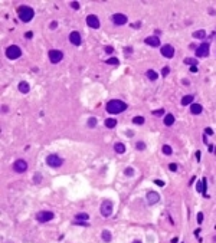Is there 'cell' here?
<instances>
[{"label":"cell","mask_w":216,"mask_h":243,"mask_svg":"<svg viewBox=\"0 0 216 243\" xmlns=\"http://www.w3.org/2000/svg\"><path fill=\"white\" fill-rule=\"evenodd\" d=\"M101 237H102V240L105 243H109L111 242V239H112V236H111V232L109 230H102V233H101Z\"/></svg>","instance_id":"20"},{"label":"cell","mask_w":216,"mask_h":243,"mask_svg":"<svg viewBox=\"0 0 216 243\" xmlns=\"http://www.w3.org/2000/svg\"><path fill=\"white\" fill-rule=\"evenodd\" d=\"M71 6H72V9H75V10H78V9H79V3H78V1H72V3H71Z\"/></svg>","instance_id":"37"},{"label":"cell","mask_w":216,"mask_h":243,"mask_svg":"<svg viewBox=\"0 0 216 243\" xmlns=\"http://www.w3.org/2000/svg\"><path fill=\"white\" fill-rule=\"evenodd\" d=\"M169 72H170V68H169V66H164L162 69V75H163V76H167V75H169Z\"/></svg>","instance_id":"34"},{"label":"cell","mask_w":216,"mask_h":243,"mask_svg":"<svg viewBox=\"0 0 216 243\" xmlns=\"http://www.w3.org/2000/svg\"><path fill=\"white\" fill-rule=\"evenodd\" d=\"M88 219H89V216L87 213H77L75 214V220H78V222H81V220L82 222H87Z\"/></svg>","instance_id":"24"},{"label":"cell","mask_w":216,"mask_h":243,"mask_svg":"<svg viewBox=\"0 0 216 243\" xmlns=\"http://www.w3.org/2000/svg\"><path fill=\"white\" fill-rule=\"evenodd\" d=\"M193 101H195V96L193 95H186V96H183L182 98V105H192L193 104Z\"/></svg>","instance_id":"18"},{"label":"cell","mask_w":216,"mask_h":243,"mask_svg":"<svg viewBox=\"0 0 216 243\" xmlns=\"http://www.w3.org/2000/svg\"><path fill=\"white\" fill-rule=\"evenodd\" d=\"M154 183L157 186H160V187H164V181H162V180H154Z\"/></svg>","instance_id":"39"},{"label":"cell","mask_w":216,"mask_h":243,"mask_svg":"<svg viewBox=\"0 0 216 243\" xmlns=\"http://www.w3.org/2000/svg\"><path fill=\"white\" fill-rule=\"evenodd\" d=\"M177 240H179V239H177V237H175V239H172V243H177Z\"/></svg>","instance_id":"48"},{"label":"cell","mask_w":216,"mask_h":243,"mask_svg":"<svg viewBox=\"0 0 216 243\" xmlns=\"http://www.w3.org/2000/svg\"><path fill=\"white\" fill-rule=\"evenodd\" d=\"M153 115H164V109H156V111H151Z\"/></svg>","instance_id":"36"},{"label":"cell","mask_w":216,"mask_h":243,"mask_svg":"<svg viewBox=\"0 0 216 243\" xmlns=\"http://www.w3.org/2000/svg\"><path fill=\"white\" fill-rule=\"evenodd\" d=\"M46 164L49 167H52V168H58V167H61L64 164V160L59 155H56V154H51V155L46 157Z\"/></svg>","instance_id":"4"},{"label":"cell","mask_w":216,"mask_h":243,"mask_svg":"<svg viewBox=\"0 0 216 243\" xmlns=\"http://www.w3.org/2000/svg\"><path fill=\"white\" fill-rule=\"evenodd\" d=\"M6 56L9 58V59H19L20 56H22V51H20V48L19 46H16V45H12V46H9L7 49H6Z\"/></svg>","instance_id":"3"},{"label":"cell","mask_w":216,"mask_h":243,"mask_svg":"<svg viewBox=\"0 0 216 243\" xmlns=\"http://www.w3.org/2000/svg\"><path fill=\"white\" fill-rule=\"evenodd\" d=\"M202 111H203V108H202V105L200 104H192L190 105V112L193 114V115H199V114H202Z\"/></svg>","instance_id":"16"},{"label":"cell","mask_w":216,"mask_h":243,"mask_svg":"<svg viewBox=\"0 0 216 243\" xmlns=\"http://www.w3.org/2000/svg\"><path fill=\"white\" fill-rule=\"evenodd\" d=\"M210 53V46H209V43L207 42H203L200 46H197V49H196V56L197 58H206V56H209Z\"/></svg>","instance_id":"7"},{"label":"cell","mask_w":216,"mask_h":243,"mask_svg":"<svg viewBox=\"0 0 216 243\" xmlns=\"http://www.w3.org/2000/svg\"><path fill=\"white\" fill-rule=\"evenodd\" d=\"M147 78H149V79H151V81H156V79L159 78V75H157V73H156L153 69H149V71H147Z\"/></svg>","instance_id":"25"},{"label":"cell","mask_w":216,"mask_h":243,"mask_svg":"<svg viewBox=\"0 0 216 243\" xmlns=\"http://www.w3.org/2000/svg\"><path fill=\"white\" fill-rule=\"evenodd\" d=\"M164 124H166L167 127L173 125V124H175V115H173V114H167V115L164 117Z\"/></svg>","instance_id":"22"},{"label":"cell","mask_w":216,"mask_h":243,"mask_svg":"<svg viewBox=\"0 0 216 243\" xmlns=\"http://www.w3.org/2000/svg\"><path fill=\"white\" fill-rule=\"evenodd\" d=\"M114 151L118 152V154H124L125 152V145L122 143H115L114 144Z\"/></svg>","instance_id":"19"},{"label":"cell","mask_w":216,"mask_h":243,"mask_svg":"<svg viewBox=\"0 0 216 243\" xmlns=\"http://www.w3.org/2000/svg\"><path fill=\"white\" fill-rule=\"evenodd\" d=\"M144 42H146V45H149L151 48H159L160 46V39L157 36H147Z\"/></svg>","instance_id":"15"},{"label":"cell","mask_w":216,"mask_h":243,"mask_svg":"<svg viewBox=\"0 0 216 243\" xmlns=\"http://www.w3.org/2000/svg\"><path fill=\"white\" fill-rule=\"evenodd\" d=\"M105 63H108V65H118V59L117 58H109V59H105Z\"/></svg>","instance_id":"29"},{"label":"cell","mask_w":216,"mask_h":243,"mask_svg":"<svg viewBox=\"0 0 216 243\" xmlns=\"http://www.w3.org/2000/svg\"><path fill=\"white\" fill-rule=\"evenodd\" d=\"M112 23L115 25V26H122V25H125L127 23V16L125 14H122V13H115V14H112Z\"/></svg>","instance_id":"10"},{"label":"cell","mask_w":216,"mask_h":243,"mask_svg":"<svg viewBox=\"0 0 216 243\" xmlns=\"http://www.w3.org/2000/svg\"><path fill=\"white\" fill-rule=\"evenodd\" d=\"M160 202V196H159V193H156V191H149L147 193V203L149 204H156V203Z\"/></svg>","instance_id":"14"},{"label":"cell","mask_w":216,"mask_h":243,"mask_svg":"<svg viewBox=\"0 0 216 243\" xmlns=\"http://www.w3.org/2000/svg\"><path fill=\"white\" fill-rule=\"evenodd\" d=\"M112 209H114V204L111 200H105V202L101 203V207H99V212L104 217H109L112 214Z\"/></svg>","instance_id":"5"},{"label":"cell","mask_w":216,"mask_h":243,"mask_svg":"<svg viewBox=\"0 0 216 243\" xmlns=\"http://www.w3.org/2000/svg\"><path fill=\"white\" fill-rule=\"evenodd\" d=\"M33 181H35V183H41V181H42V176H41V173H36V176L33 177Z\"/></svg>","instance_id":"35"},{"label":"cell","mask_w":216,"mask_h":243,"mask_svg":"<svg viewBox=\"0 0 216 243\" xmlns=\"http://www.w3.org/2000/svg\"><path fill=\"white\" fill-rule=\"evenodd\" d=\"M25 36H26L27 39H32V36H33V33H32V32H26V33H25Z\"/></svg>","instance_id":"42"},{"label":"cell","mask_w":216,"mask_h":243,"mask_svg":"<svg viewBox=\"0 0 216 243\" xmlns=\"http://www.w3.org/2000/svg\"><path fill=\"white\" fill-rule=\"evenodd\" d=\"M162 151L166 154V155H172V152H173V150H172V147L170 145H163Z\"/></svg>","instance_id":"27"},{"label":"cell","mask_w":216,"mask_h":243,"mask_svg":"<svg viewBox=\"0 0 216 243\" xmlns=\"http://www.w3.org/2000/svg\"><path fill=\"white\" fill-rule=\"evenodd\" d=\"M209 12H210V14H212V16H215V10H213V9H210V10H209Z\"/></svg>","instance_id":"47"},{"label":"cell","mask_w":216,"mask_h":243,"mask_svg":"<svg viewBox=\"0 0 216 243\" xmlns=\"http://www.w3.org/2000/svg\"><path fill=\"white\" fill-rule=\"evenodd\" d=\"M133 243H141V240H134Z\"/></svg>","instance_id":"49"},{"label":"cell","mask_w":216,"mask_h":243,"mask_svg":"<svg viewBox=\"0 0 216 243\" xmlns=\"http://www.w3.org/2000/svg\"><path fill=\"white\" fill-rule=\"evenodd\" d=\"M182 243H183V242H182Z\"/></svg>","instance_id":"51"},{"label":"cell","mask_w":216,"mask_h":243,"mask_svg":"<svg viewBox=\"0 0 216 243\" xmlns=\"http://www.w3.org/2000/svg\"><path fill=\"white\" fill-rule=\"evenodd\" d=\"M95 125H97V118L91 117V118L88 120V127H89V128H94Z\"/></svg>","instance_id":"31"},{"label":"cell","mask_w":216,"mask_h":243,"mask_svg":"<svg viewBox=\"0 0 216 243\" xmlns=\"http://www.w3.org/2000/svg\"><path fill=\"white\" fill-rule=\"evenodd\" d=\"M13 170L16 173H25L27 170V162L25 160H22V158H19V160H16L13 162Z\"/></svg>","instance_id":"9"},{"label":"cell","mask_w":216,"mask_h":243,"mask_svg":"<svg viewBox=\"0 0 216 243\" xmlns=\"http://www.w3.org/2000/svg\"><path fill=\"white\" fill-rule=\"evenodd\" d=\"M56 26H58V22H52V23H51V29H56Z\"/></svg>","instance_id":"43"},{"label":"cell","mask_w":216,"mask_h":243,"mask_svg":"<svg viewBox=\"0 0 216 243\" xmlns=\"http://www.w3.org/2000/svg\"><path fill=\"white\" fill-rule=\"evenodd\" d=\"M196 219H197V223H199V224H202V223H203V213H202V212H199V213H197Z\"/></svg>","instance_id":"33"},{"label":"cell","mask_w":216,"mask_h":243,"mask_svg":"<svg viewBox=\"0 0 216 243\" xmlns=\"http://www.w3.org/2000/svg\"><path fill=\"white\" fill-rule=\"evenodd\" d=\"M213 240H215V242H216V236H215V237H213Z\"/></svg>","instance_id":"50"},{"label":"cell","mask_w":216,"mask_h":243,"mask_svg":"<svg viewBox=\"0 0 216 243\" xmlns=\"http://www.w3.org/2000/svg\"><path fill=\"white\" fill-rule=\"evenodd\" d=\"M69 42L72 43V45H75V46H79L82 42V38L81 35H79V32H71V35H69Z\"/></svg>","instance_id":"12"},{"label":"cell","mask_w":216,"mask_h":243,"mask_svg":"<svg viewBox=\"0 0 216 243\" xmlns=\"http://www.w3.org/2000/svg\"><path fill=\"white\" fill-rule=\"evenodd\" d=\"M196 160H197V162L200 161V151L197 150V152H196Z\"/></svg>","instance_id":"44"},{"label":"cell","mask_w":216,"mask_h":243,"mask_svg":"<svg viewBox=\"0 0 216 243\" xmlns=\"http://www.w3.org/2000/svg\"><path fill=\"white\" fill-rule=\"evenodd\" d=\"M19 91L22 92V94H27L29 91H30V86H29V83H27L26 81H22V82H19Z\"/></svg>","instance_id":"17"},{"label":"cell","mask_w":216,"mask_h":243,"mask_svg":"<svg viewBox=\"0 0 216 243\" xmlns=\"http://www.w3.org/2000/svg\"><path fill=\"white\" fill-rule=\"evenodd\" d=\"M54 217H55V214L52 212H49V210H42L39 213H36V220L39 223H48V222L54 220Z\"/></svg>","instance_id":"6"},{"label":"cell","mask_w":216,"mask_h":243,"mask_svg":"<svg viewBox=\"0 0 216 243\" xmlns=\"http://www.w3.org/2000/svg\"><path fill=\"white\" fill-rule=\"evenodd\" d=\"M195 39H205L206 38V32L200 29V30H196V32H193V35H192Z\"/></svg>","instance_id":"21"},{"label":"cell","mask_w":216,"mask_h":243,"mask_svg":"<svg viewBox=\"0 0 216 243\" xmlns=\"http://www.w3.org/2000/svg\"><path fill=\"white\" fill-rule=\"evenodd\" d=\"M199 233H200V229H196V230H195V236H199Z\"/></svg>","instance_id":"46"},{"label":"cell","mask_w":216,"mask_h":243,"mask_svg":"<svg viewBox=\"0 0 216 243\" xmlns=\"http://www.w3.org/2000/svg\"><path fill=\"white\" fill-rule=\"evenodd\" d=\"M127 104L124 102V101H120V99H111L109 102L107 104V112L109 114H121L124 112L125 109H127Z\"/></svg>","instance_id":"1"},{"label":"cell","mask_w":216,"mask_h":243,"mask_svg":"<svg viewBox=\"0 0 216 243\" xmlns=\"http://www.w3.org/2000/svg\"><path fill=\"white\" fill-rule=\"evenodd\" d=\"M135 148L140 150V151H143V150H146V144H144V143H141V141H138V143L135 144Z\"/></svg>","instance_id":"32"},{"label":"cell","mask_w":216,"mask_h":243,"mask_svg":"<svg viewBox=\"0 0 216 243\" xmlns=\"http://www.w3.org/2000/svg\"><path fill=\"white\" fill-rule=\"evenodd\" d=\"M185 63L190 65V66H196L197 65V59H195V58H186L185 59Z\"/></svg>","instance_id":"26"},{"label":"cell","mask_w":216,"mask_h":243,"mask_svg":"<svg viewBox=\"0 0 216 243\" xmlns=\"http://www.w3.org/2000/svg\"><path fill=\"white\" fill-rule=\"evenodd\" d=\"M17 16H19V19L22 20V22H30L32 19H33V16H35V10L32 9V7H29V6H20L19 9H17Z\"/></svg>","instance_id":"2"},{"label":"cell","mask_w":216,"mask_h":243,"mask_svg":"<svg viewBox=\"0 0 216 243\" xmlns=\"http://www.w3.org/2000/svg\"><path fill=\"white\" fill-rule=\"evenodd\" d=\"M87 25L89 27H94V29H98L99 27V20L95 14H89L87 16Z\"/></svg>","instance_id":"13"},{"label":"cell","mask_w":216,"mask_h":243,"mask_svg":"<svg viewBox=\"0 0 216 243\" xmlns=\"http://www.w3.org/2000/svg\"><path fill=\"white\" fill-rule=\"evenodd\" d=\"M205 134L213 135V130H212V128H209V127H207V128H206V130H205Z\"/></svg>","instance_id":"38"},{"label":"cell","mask_w":216,"mask_h":243,"mask_svg":"<svg viewBox=\"0 0 216 243\" xmlns=\"http://www.w3.org/2000/svg\"><path fill=\"white\" fill-rule=\"evenodd\" d=\"M62 59H64V53L61 51H58V49H51L49 51V61L52 63H59Z\"/></svg>","instance_id":"8"},{"label":"cell","mask_w":216,"mask_h":243,"mask_svg":"<svg viewBox=\"0 0 216 243\" xmlns=\"http://www.w3.org/2000/svg\"><path fill=\"white\" fill-rule=\"evenodd\" d=\"M104 124H105L107 128H115L117 127V120L115 118H107Z\"/></svg>","instance_id":"23"},{"label":"cell","mask_w":216,"mask_h":243,"mask_svg":"<svg viewBox=\"0 0 216 243\" xmlns=\"http://www.w3.org/2000/svg\"><path fill=\"white\" fill-rule=\"evenodd\" d=\"M190 72H193V73H195V72H197V68H196V66H190Z\"/></svg>","instance_id":"45"},{"label":"cell","mask_w":216,"mask_h":243,"mask_svg":"<svg viewBox=\"0 0 216 243\" xmlns=\"http://www.w3.org/2000/svg\"><path fill=\"white\" fill-rule=\"evenodd\" d=\"M169 168H170L172 171H176V170H177V164H173V162H172V164L169 165Z\"/></svg>","instance_id":"41"},{"label":"cell","mask_w":216,"mask_h":243,"mask_svg":"<svg viewBox=\"0 0 216 243\" xmlns=\"http://www.w3.org/2000/svg\"><path fill=\"white\" fill-rule=\"evenodd\" d=\"M160 52L164 58H167V59H170V58H173L175 56V48L172 46V45H163V48L160 49Z\"/></svg>","instance_id":"11"},{"label":"cell","mask_w":216,"mask_h":243,"mask_svg":"<svg viewBox=\"0 0 216 243\" xmlns=\"http://www.w3.org/2000/svg\"><path fill=\"white\" fill-rule=\"evenodd\" d=\"M133 122H134V124H140V125H141V124H144V117H141V115H137V117H134V118H133Z\"/></svg>","instance_id":"28"},{"label":"cell","mask_w":216,"mask_h":243,"mask_svg":"<svg viewBox=\"0 0 216 243\" xmlns=\"http://www.w3.org/2000/svg\"><path fill=\"white\" fill-rule=\"evenodd\" d=\"M105 52H107V53H112V52H114L112 46H105Z\"/></svg>","instance_id":"40"},{"label":"cell","mask_w":216,"mask_h":243,"mask_svg":"<svg viewBox=\"0 0 216 243\" xmlns=\"http://www.w3.org/2000/svg\"><path fill=\"white\" fill-rule=\"evenodd\" d=\"M124 173H125V176L133 177V176H134V168H131V167H127V168L124 170Z\"/></svg>","instance_id":"30"}]
</instances>
